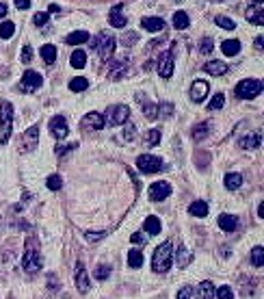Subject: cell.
<instances>
[{
    "mask_svg": "<svg viewBox=\"0 0 264 299\" xmlns=\"http://www.w3.org/2000/svg\"><path fill=\"white\" fill-rule=\"evenodd\" d=\"M41 59H44L48 65H52L54 61H57V48H54L52 44L41 46Z\"/></svg>",
    "mask_w": 264,
    "mask_h": 299,
    "instance_id": "28",
    "label": "cell"
},
{
    "mask_svg": "<svg viewBox=\"0 0 264 299\" xmlns=\"http://www.w3.org/2000/svg\"><path fill=\"white\" fill-rule=\"evenodd\" d=\"M236 226H238V219H236L234 215H221L219 217V228L223 232H234Z\"/></svg>",
    "mask_w": 264,
    "mask_h": 299,
    "instance_id": "24",
    "label": "cell"
},
{
    "mask_svg": "<svg viewBox=\"0 0 264 299\" xmlns=\"http://www.w3.org/2000/svg\"><path fill=\"white\" fill-rule=\"evenodd\" d=\"M104 236H106V232H87V241H100Z\"/></svg>",
    "mask_w": 264,
    "mask_h": 299,
    "instance_id": "51",
    "label": "cell"
},
{
    "mask_svg": "<svg viewBox=\"0 0 264 299\" xmlns=\"http://www.w3.org/2000/svg\"><path fill=\"white\" fill-rule=\"evenodd\" d=\"M89 33L87 31H74V33H69L67 35V39H65V44L67 46H78V44H87L89 41Z\"/></svg>",
    "mask_w": 264,
    "mask_h": 299,
    "instance_id": "21",
    "label": "cell"
},
{
    "mask_svg": "<svg viewBox=\"0 0 264 299\" xmlns=\"http://www.w3.org/2000/svg\"><path fill=\"white\" fill-rule=\"evenodd\" d=\"M171 258H173V247H171L169 241H165L163 245L156 247L154 256H152V269L156 273H167L171 267Z\"/></svg>",
    "mask_w": 264,
    "mask_h": 299,
    "instance_id": "1",
    "label": "cell"
},
{
    "mask_svg": "<svg viewBox=\"0 0 264 299\" xmlns=\"http://www.w3.org/2000/svg\"><path fill=\"white\" fill-rule=\"evenodd\" d=\"M173 26L178 31H186L188 26H191V20H188V16L184 11H175L173 13Z\"/></svg>",
    "mask_w": 264,
    "mask_h": 299,
    "instance_id": "26",
    "label": "cell"
},
{
    "mask_svg": "<svg viewBox=\"0 0 264 299\" xmlns=\"http://www.w3.org/2000/svg\"><path fill=\"white\" fill-rule=\"evenodd\" d=\"M171 195V184L169 182H154V184L147 189V198L152 199V202H160V199H167Z\"/></svg>",
    "mask_w": 264,
    "mask_h": 299,
    "instance_id": "9",
    "label": "cell"
},
{
    "mask_svg": "<svg viewBox=\"0 0 264 299\" xmlns=\"http://www.w3.org/2000/svg\"><path fill=\"white\" fill-rule=\"evenodd\" d=\"M178 299H184V297H197V293H195V288H191V286H186V288H182V291H178V295H175Z\"/></svg>",
    "mask_w": 264,
    "mask_h": 299,
    "instance_id": "47",
    "label": "cell"
},
{
    "mask_svg": "<svg viewBox=\"0 0 264 299\" xmlns=\"http://www.w3.org/2000/svg\"><path fill=\"white\" fill-rule=\"evenodd\" d=\"M223 104H225V96L223 93H217V96L208 102V111H221L223 109Z\"/></svg>",
    "mask_w": 264,
    "mask_h": 299,
    "instance_id": "38",
    "label": "cell"
},
{
    "mask_svg": "<svg viewBox=\"0 0 264 299\" xmlns=\"http://www.w3.org/2000/svg\"><path fill=\"white\" fill-rule=\"evenodd\" d=\"M104 117L100 113H87L85 119H82V128H93V130H102L104 128Z\"/></svg>",
    "mask_w": 264,
    "mask_h": 299,
    "instance_id": "17",
    "label": "cell"
},
{
    "mask_svg": "<svg viewBox=\"0 0 264 299\" xmlns=\"http://www.w3.org/2000/svg\"><path fill=\"white\" fill-rule=\"evenodd\" d=\"M130 239H132V243H143V241H145V239H143V234H141V232H134V234L130 236Z\"/></svg>",
    "mask_w": 264,
    "mask_h": 299,
    "instance_id": "53",
    "label": "cell"
},
{
    "mask_svg": "<svg viewBox=\"0 0 264 299\" xmlns=\"http://www.w3.org/2000/svg\"><path fill=\"white\" fill-rule=\"evenodd\" d=\"M215 22L221 26V29H225V31H234L236 29V22L230 20V17H225V16H217Z\"/></svg>",
    "mask_w": 264,
    "mask_h": 299,
    "instance_id": "42",
    "label": "cell"
},
{
    "mask_svg": "<svg viewBox=\"0 0 264 299\" xmlns=\"http://www.w3.org/2000/svg\"><path fill=\"white\" fill-rule=\"evenodd\" d=\"M160 221H158V217H154V215H152V217H147L145 219V232L147 234H152V236H156V234H160Z\"/></svg>",
    "mask_w": 264,
    "mask_h": 299,
    "instance_id": "29",
    "label": "cell"
},
{
    "mask_svg": "<svg viewBox=\"0 0 264 299\" xmlns=\"http://www.w3.org/2000/svg\"><path fill=\"white\" fill-rule=\"evenodd\" d=\"M158 74L160 78H171V74H173V52H163L158 59Z\"/></svg>",
    "mask_w": 264,
    "mask_h": 299,
    "instance_id": "12",
    "label": "cell"
},
{
    "mask_svg": "<svg viewBox=\"0 0 264 299\" xmlns=\"http://www.w3.org/2000/svg\"><path fill=\"white\" fill-rule=\"evenodd\" d=\"M87 87H89V81H87V78H82V76L72 78V81H69V89H72V91H85Z\"/></svg>",
    "mask_w": 264,
    "mask_h": 299,
    "instance_id": "36",
    "label": "cell"
},
{
    "mask_svg": "<svg viewBox=\"0 0 264 299\" xmlns=\"http://www.w3.org/2000/svg\"><path fill=\"white\" fill-rule=\"evenodd\" d=\"M115 44H117V41H115V37L110 35L109 31H102L98 35V39H95L91 46L98 50V54H100L102 61H109L110 57H113V52H115Z\"/></svg>",
    "mask_w": 264,
    "mask_h": 299,
    "instance_id": "2",
    "label": "cell"
},
{
    "mask_svg": "<svg viewBox=\"0 0 264 299\" xmlns=\"http://www.w3.org/2000/svg\"><path fill=\"white\" fill-rule=\"evenodd\" d=\"M109 275H110V269L106 267V265H100V267L95 269V280H100V282H104Z\"/></svg>",
    "mask_w": 264,
    "mask_h": 299,
    "instance_id": "43",
    "label": "cell"
},
{
    "mask_svg": "<svg viewBox=\"0 0 264 299\" xmlns=\"http://www.w3.org/2000/svg\"><path fill=\"white\" fill-rule=\"evenodd\" d=\"M78 148V143L74 141V143H67V146H61V148H57V156H65L67 152H74V150Z\"/></svg>",
    "mask_w": 264,
    "mask_h": 299,
    "instance_id": "46",
    "label": "cell"
},
{
    "mask_svg": "<svg viewBox=\"0 0 264 299\" xmlns=\"http://www.w3.org/2000/svg\"><path fill=\"white\" fill-rule=\"evenodd\" d=\"M253 2H256V4H264V0H253Z\"/></svg>",
    "mask_w": 264,
    "mask_h": 299,
    "instance_id": "58",
    "label": "cell"
},
{
    "mask_svg": "<svg viewBox=\"0 0 264 299\" xmlns=\"http://www.w3.org/2000/svg\"><path fill=\"white\" fill-rule=\"evenodd\" d=\"M195 293H197V297L212 299V297H215V284H212V282H208V280H206V282H202V284H199Z\"/></svg>",
    "mask_w": 264,
    "mask_h": 299,
    "instance_id": "27",
    "label": "cell"
},
{
    "mask_svg": "<svg viewBox=\"0 0 264 299\" xmlns=\"http://www.w3.org/2000/svg\"><path fill=\"white\" fill-rule=\"evenodd\" d=\"M16 7L24 11V9H29V7H31V0H16Z\"/></svg>",
    "mask_w": 264,
    "mask_h": 299,
    "instance_id": "52",
    "label": "cell"
},
{
    "mask_svg": "<svg viewBox=\"0 0 264 299\" xmlns=\"http://www.w3.org/2000/svg\"><path fill=\"white\" fill-rule=\"evenodd\" d=\"M188 215L191 217H208V204L203 199H195V202L188 206Z\"/></svg>",
    "mask_w": 264,
    "mask_h": 299,
    "instance_id": "23",
    "label": "cell"
},
{
    "mask_svg": "<svg viewBox=\"0 0 264 299\" xmlns=\"http://www.w3.org/2000/svg\"><path fill=\"white\" fill-rule=\"evenodd\" d=\"M143 115H145L147 119H156L158 117V106L150 104V102H143Z\"/></svg>",
    "mask_w": 264,
    "mask_h": 299,
    "instance_id": "40",
    "label": "cell"
},
{
    "mask_svg": "<svg viewBox=\"0 0 264 299\" xmlns=\"http://www.w3.org/2000/svg\"><path fill=\"white\" fill-rule=\"evenodd\" d=\"M46 186H48L50 191H59L63 186V180H61V176L59 174H52V176H48V180H46Z\"/></svg>",
    "mask_w": 264,
    "mask_h": 299,
    "instance_id": "39",
    "label": "cell"
},
{
    "mask_svg": "<svg viewBox=\"0 0 264 299\" xmlns=\"http://www.w3.org/2000/svg\"><path fill=\"white\" fill-rule=\"evenodd\" d=\"M221 50H223L225 57H236L240 52V41L238 39H225L221 44Z\"/></svg>",
    "mask_w": 264,
    "mask_h": 299,
    "instance_id": "25",
    "label": "cell"
},
{
    "mask_svg": "<svg viewBox=\"0 0 264 299\" xmlns=\"http://www.w3.org/2000/svg\"><path fill=\"white\" fill-rule=\"evenodd\" d=\"M143 265V254L139 249H130L128 251V267L130 269H139Z\"/></svg>",
    "mask_w": 264,
    "mask_h": 299,
    "instance_id": "31",
    "label": "cell"
},
{
    "mask_svg": "<svg viewBox=\"0 0 264 299\" xmlns=\"http://www.w3.org/2000/svg\"><path fill=\"white\" fill-rule=\"evenodd\" d=\"M175 260H178L180 267H186V265L193 260V254H188V251L184 249V247H180V249L175 251Z\"/></svg>",
    "mask_w": 264,
    "mask_h": 299,
    "instance_id": "35",
    "label": "cell"
},
{
    "mask_svg": "<svg viewBox=\"0 0 264 299\" xmlns=\"http://www.w3.org/2000/svg\"><path fill=\"white\" fill-rule=\"evenodd\" d=\"M212 48H215V44H212V39H208V37H206V39L202 41V48H199V50H202L203 54H208V52H212Z\"/></svg>",
    "mask_w": 264,
    "mask_h": 299,
    "instance_id": "48",
    "label": "cell"
},
{
    "mask_svg": "<svg viewBox=\"0 0 264 299\" xmlns=\"http://www.w3.org/2000/svg\"><path fill=\"white\" fill-rule=\"evenodd\" d=\"M208 91H210V87H208V83H206V81H195V83L191 85V100L199 104V102L206 100Z\"/></svg>",
    "mask_w": 264,
    "mask_h": 299,
    "instance_id": "13",
    "label": "cell"
},
{
    "mask_svg": "<svg viewBox=\"0 0 264 299\" xmlns=\"http://www.w3.org/2000/svg\"><path fill=\"white\" fill-rule=\"evenodd\" d=\"M13 33H16V24H13V22L7 20L0 24V37H2V39H11Z\"/></svg>",
    "mask_w": 264,
    "mask_h": 299,
    "instance_id": "37",
    "label": "cell"
},
{
    "mask_svg": "<svg viewBox=\"0 0 264 299\" xmlns=\"http://www.w3.org/2000/svg\"><path fill=\"white\" fill-rule=\"evenodd\" d=\"M76 286H78V291H80L82 295H87V293H89V288H91L89 275H87V269H85V265H82L80 260L76 263Z\"/></svg>",
    "mask_w": 264,
    "mask_h": 299,
    "instance_id": "11",
    "label": "cell"
},
{
    "mask_svg": "<svg viewBox=\"0 0 264 299\" xmlns=\"http://www.w3.org/2000/svg\"><path fill=\"white\" fill-rule=\"evenodd\" d=\"M4 16H7V4H4V2H0V20H2Z\"/></svg>",
    "mask_w": 264,
    "mask_h": 299,
    "instance_id": "54",
    "label": "cell"
},
{
    "mask_svg": "<svg viewBox=\"0 0 264 299\" xmlns=\"http://www.w3.org/2000/svg\"><path fill=\"white\" fill-rule=\"evenodd\" d=\"M141 26L145 31H150V33H160V31H165V20L163 17H143L141 20Z\"/></svg>",
    "mask_w": 264,
    "mask_h": 299,
    "instance_id": "18",
    "label": "cell"
},
{
    "mask_svg": "<svg viewBox=\"0 0 264 299\" xmlns=\"http://www.w3.org/2000/svg\"><path fill=\"white\" fill-rule=\"evenodd\" d=\"M137 169L141 171V174H156V171L165 169V163H163V158H158V156L141 154V156L137 158Z\"/></svg>",
    "mask_w": 264,
    "mask_h": 299,
    "instance_id": "5",
    "label": "cell"
},
{
    "mask_svg": "<svg viewBox=\"0 0 264 299\" xmlns=\"http://www.w3.org/2000/svg\"><path fill=\"white\" fill-rule=\"evenodd\" d=\"M41 83H44V78H41L39 72H35V69H26L24 76H22L20 87H22V91L33 93V91H37L41 87Z\"/></svg>",
    "mask_w": 264,
    "mask_h": 299,
    "instance_id": "8",
    "label": "cell"
},
{
    "mask_svg": "<svg viewBox=\"0 0 264 299\" xmlns=\"http://www.w3.org/2000/svg\"><path fill=\"white\" fill-rule=\"evenodd\" d=\"M31 59H33V50H31V46H24V48H22V61H24V63H31Z\"/></svg>",
    "mask_w": 264,
    "mask_h": 299,
    "instance_id": "49",
    "label": "cell"
},
{
    "mask_svg": "<svg viewBox=\"0 0 264 299\" xmlns=\"http://www.w3.org/2000/svg\"><path fill=\"white\" fill-rule=\"evenodd\" d=\"M50 133H52L54 139H65L69 128H67V119L63 117V115H54L52 119H50Z\"/></svg>",
    "mask_w": 264,
    "mask_h": 299,
    "instance_id": "10",
    "label": "cell"
},
{
    "mask_svg": "<svg viewBox=\"0 0 264 299\" xmlns=\"http://www.w3.org/2000/svg\"><path fill=\"white\" fill-rule=\"evenodd\" d=\"M109 22H110V26H115V29H124V26L128 24V17L124 16L122 4H115V7L110 9V13H109Z\"/></svg>",
    "mask_w": 264,
    "mask_h": 299,
    "instance_id": "14",
    "label": "cell"
},
{
    "mask_svg": "<svg viewBox=\"0 0 264 299\" xmlns=\"http://www.w3.org/2000/svg\"><path fill=\"white\" fill-rule=\"evenodd\" d=\"M258 217H264V202L258 206Z\"/></svg>",
    "mask_w": 264,
    "mask_h": 299,
    "instance_id": "56",
    "label": "cell"
},
{
    "mask_svg": "<svg viewBox=\"0 0 264 299\" xmlns=\"http://www.w3.org/2000/svg\"><path fill=\"white\" fill-rule=\"evenodd\" d=\"M124 139H126V141H132L134 139V126L132 124L126 126V130H124Z\"/></svg>",
    "mask_w": 264,
    "mask_h": 299,
    "instance_id": "50",
    "label": "cell"
},
{
    "mask_svg": "<svg viewBox=\"0 0 264 299\" xmlns=\"http://www.w3.org/2000/svg\"><path fill=\"white\" fill-rule=\"evenodd\" d=\"M260 143H262L260 133H253V134H247V137L240 139L238 146L243 148V150H253V148H260Z\"/></svg>",
    "mask_w": 264,
    "mask_h": 299,
    "instance_id": "20",
    "label": "cell"
},
{
    "mask_svg": "<svg viewBox=\"0 0 264 299\" xmlns=\"http://www.w3.org/2000/svg\"><path fill=\"white\" fill-rule=\"evenodd\" d=\"M22 267L29 271V273H35V271L41 269V256H39V251L35 249L33 241L29 243V249L24 251V258H22Z\"/></svg>",
    "mask_w": 264,
    "mask_h": 299,
    "instance_id": "7",
    "label": "cell"
},
{
    "mask_svg": "<svg viewBox=\"0 0 264 299\" xmlns=\"http://www.w3.org/2000/svg\"><path fill=\"white\" fill-rule=\"evenodd\" d=\"M48 17H50V13H46V11H39V13H35V17H33L35 26H44L46 22H48Z\"/></svg>",
    "mask_w": 264,
    "mask_h": 299,
    "instance_id": "45",
    "label": "cell"
},
{
    "mask_svg": "<svg viewBox=\"0 0 264 299\" xmlns=\"http://www.w3.org/2000/svg\"><path fill=\"white\" fill-rule=\"evenodd\" d=\"M0 128H2L0 143H7L13 130V104L11 102H0Z\"/></svg>",
    "mask_w": 264,
    "mask_h": 299,
    "instance_id": "3",
    "label": "cell"
},
{
    "mask_svg": "<svg viewBox=\"0 0 264 299\" xmlns=\"http://www.w3.org/2000/svg\"><path fill=\"white\" fill-rule=\"evenodd\" d=\"M256 48L262 50V37H256Z\"/></svg>",
    "mask_w": 264,
    "mask_h": 299,
    "instance_id": "57",
    "label": "cell"
},
{
    "mask_svg": "<svg viewBox=\"0 0 264 299\" xmlns=\"http://www.w3.org/2000/svg\"><path fill=\"white\" fill-rule=\"evenodd\" d=\"M37 137H39V128H37V126H31L24 133V137H22V146H24L26 152L37 148Z\"/></svg>",
    "mask_w": 264,
    "mask_h": 299,
    "instance_id": "16",
    "label": "cell"
},
{
    "mask_svg": "<svg viewBox=\"0 0 264 299\" xmlns=\"http://www.w3.org/2000/svg\"><path fill=\"white\" fill-rule=\"evenodd\" d=\"M128 69V59H117L110 63V78L113 81H122V76Z\"/></svg>",
    "mask_w": 264,
    "mask_h": 299,
    "instance_id": "19",
    "label": "cell"
},
{
    "mask_svg": "<svg viewBox=\"0 0 264 299\" xmlns=\"http://www.w3.org/2000/svg\"><path fill=\"white\" fill-rule=\"evenodd\" d=\"M158 143H160V130H158V128L147 130V134H145V146L154 148V146H158Z\"/></svg>",
    "mask_w": 264,
    "mask_h": 299,
    "instance_id": "34",
    "label": "cell"
},
{
    "mask_svg": "<svg viewBox=\"0 0 264 299\" xmlns=\"http://www.w3.org/2000/svg\"><path fill=\"white\" fill-rule=\"evenodd\" d=\"M208 128H210V124H199L193 128V139L195 141H202L203 137H208Z\"/></svg>",
    "mask_w": 264,
    "mask_h": 299,
    "instance_id": "41",
    "label": "cell"
},
{
    "mask_svg": "<svg viewBox=\"0 0 264 299\" xmlns=\"http://www.w3.org/2000/svg\"><path fill=\"white\" fill-rule=\"evenodd\" d=\"M215 297H219V299H232V297H234V293H232L230 286H221L219 291H215Z\"/></svg>",
    "mask_w": 264,
    "mask_h": 299,
    "instance_id": "44",
    "label": "cell"
},
{
    "mask_svg": "<svg viewBox=\"0 0 264 299\" xmlns=\"http://www.w3.org/2000/svg\"><path fill=\"white\" fill-rule=\"evenodd\" d=\"M59 11H61V7H59V4H50L48 13H59Z\"/></svg>",
    "mask_w": 264,
    "mask_h": 299,
    "instance_id": "55",
    "label": "cell"
},
{
    "mask_svg": "<svg viewBox=\"0 0 264 299\" xmlns=\"http://www.w3.org/2000/svg\"><path fill=\"white\" fill-rule=\"evenodd\" d=\"M203 72L206 74H212V76H223V74L230 72V65L223 63V61H208L206 65H203Z\"/></svg>",
    "mask_w": 264,
    "mask_h": 299,
    "instance_id": "15",
    "label": "cell"
},
{
    "mask_svg": "<svg viewBox=\"0 0 264 299\" xmlns=\"http://www.w3.org/2000/svg\"><path fill=\"white\" fill-rule=\"evenodd\" d=\"M251 265H253V267H258V269L264 267V249L260 245L251 249Z\"/></svg>",
    "mask_w": 264,
    "mask_h": 299,
    "instance_id": "33",
    "label": "cell"
},
{
    "mask_svg": "<svg viewBox=\"0 0 264 299\" xmlns=\"http://www.w3.org/2000/svg\"><path fill=\"white\" fill-rule=\"evenodd\" d=\"M223 182H225V189L228 191H236V189H240V184H243V176L240 174H228Z\"/></svg>",
    "mask_w": 264,
    "mask_h": 299,
    "instance_id": "30",
    "label": "cell"
},
{
    "mask_svg": "<svg viewBox=\"0 0 264 299\" xmlns=\"http://www.w3.org/2000/svg\"><path fill=\"white\" fill-rule=\"evenodd\" d=\"M130 119V109H128L126 104H113L109 106V111H106V124L110 126H122L126 124V121Z\"/></svg>",
    "mask_w": 264,
    "mask_h": 299,
    "instance_id": "6",
    "label": "cell"
},
{
    "mask_svg": "<svg viewBox=\"0 0 264 299\" xmlns=\"http://www.w3.org/2000/svg\"><path fill=\"white\" fill-rule=\"evenodd\" d=\"M247 20L251 22V24H256V26H262L264 24V9H262V4L249 9V11H247Z\"/></svg>",
    "mask_w": 264,
    "mask_h": 299,
    "instance_id": "22",
    "label": "cell"
},
{
    "mask_svg": "<svg viewBox=\"0 0 264 299\" xmlns=\"http://www.w3.org/2000/svg\"><path fill=\"white\" fill-rule=\"evenodd\" d=\"M69 63H72V67L82 69V67L87 65V54L82 52V50H76V52L72 54V59H69Z\"/></svg>",
    "mask_w": 264,
    "mask_h": 299,
    "instance_id": "32",
    "label": "cell"
},
{
    "mask_svg": "<svg viewBox=\"0 0 264 299\" xmlns=\"http://www.w3.org/2000/svg\"><path fill=\"white\" fill-rule=\"evenodd\" d=\"M260 91H262V83L256 81V78H245V81H240L234 89L236 96L243 98V100H253L256 96H260Z\"/></svg>",
    "mask_w": 264,
    "mask_h": 299,
    "instance_id": "4",
    "label": "cell"
}]
</instances>
